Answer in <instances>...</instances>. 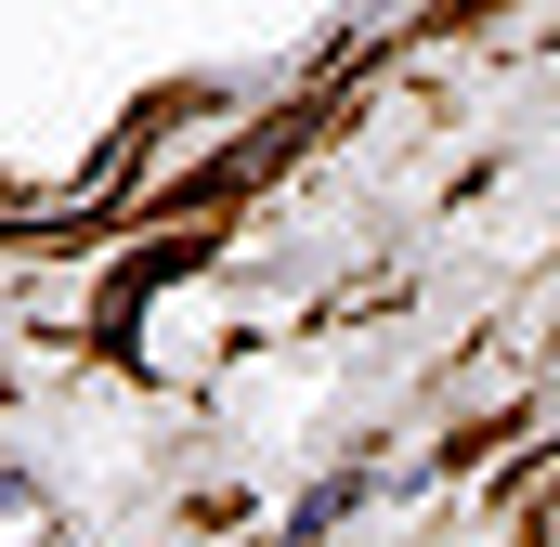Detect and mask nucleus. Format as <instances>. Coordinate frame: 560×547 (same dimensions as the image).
<instances>
[{"label": "nucleus", "mask_w": 560, "mask_h": 547, "mask_svg": "<svg viewBox=\"0 0 560 547\" xmlns=\"http://www.w3.org/2000/svg\"><path fill=\"white\" fill-rule=\"evenodd\" d=\"M0 496H13V469H0Z\"/></svg>", "instance_id": "f257e3e1"}]
</instances>
